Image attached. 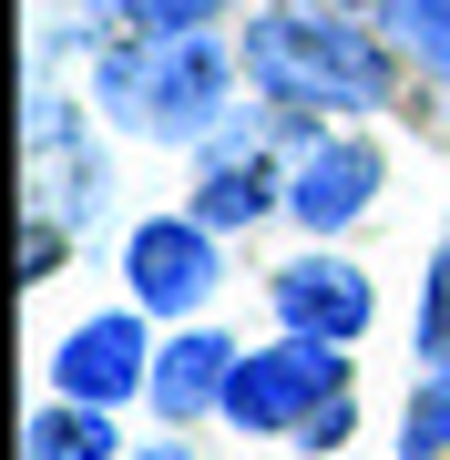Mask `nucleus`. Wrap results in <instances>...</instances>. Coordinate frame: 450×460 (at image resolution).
<instances>
[{
    "instance_id": "obj_1",
    "label": "nucleus",
    "mask_w": 450,
    "mask_h": 460,
    "mask_svg": "<svg viewBox=\"0 0 450 460\" xmlns=\"http://www.w3.org/2000/svg\"><path fill=\"white\" fill-rule=\"evenodd\" d=\"M225 83H235V51L205 41V31H123L93 72V102L113 113L123 133H154V144H184L225 113Z\"/></svg>"
},
{
    "instance_id": "obj_2",
    "label": "nucleus",
    "mask_w": 450,
    "mask_h": 460,
    "mask_svg": "<svg viewBox=\"0 0 450 460\" xmlns=\"http://www.w3.org/2000/svg\"><path fill=\"white\" fill-rule=\"evenodd\" d=\"M235 62H246V83L287 102V113H379L389 102V51L349 31V21H297V11H267L246 21V41H235Z\"/></svg>"
},
{
    "instance_id": "obj_3",
    "label": "nucleus",
    "mask_w": 450,
    "mask_h": 460,
    "mask_svg": "<svg viewBox=\"0 0 450 460\" xmlns=\"http://www.w3.org/2000/svg\"><path fill=\"white\" fill-rule=\"evenodd\" d=\"M349 389V358H338V338H297L287 328L277 348H256V358H235V378H225V420L235 429H297L317 399H338Z\"/></svg>"
},
{
    "instance_id": "obj_4",
    "label": "nucleus",
    "mask_w": 450,
    "mask_h": 460,
    "mask_svg": "<svg viewBox=\"0 0 450 460\" xmlns=\"http://www.w3.org/2000/svg\"><path fill=\"white\" fill-rule=\"evenodd\" d=\"M123 277H134L144 307H205L216 296V226L205 215H154V226H134V246H123Z\"/></svg>"
},
{
    "instance_id": "obj_5",
    "label": "nucleus",
    "mask_w": 450,
    "mask_h": 460,
    "mask_svg": "<svg viewBox=\"0 0 450 460\" xmlns=\"http://www.w3.org/2000/svg\"><path fill=\"white\" fill-rule=\"evenodd\" d=\"M368 195H379V144H317L297 174H287V215H297L307 235H338V226H358Z\"/></svg>"
},
{
    "instance_id": "obj_6",
    "label": "nucleus",
    "mask_w": 450,
    "mask_h": 460,
    "mask_svg": "<svg viewBox=\"0 0 450 460\" xmlns=\"http://www.w3.org/2000/svg\"><path fill=\"white\" fill-rule=\"evenodd\" d=\"M267 296H277V317H287L297 338H358V328H368V277H358L349 256H297V266H277Z\"/></svg>"
},
{
    "instance_id": "obj_7",
    "label": "nucleus",
    "mask_w": 450,
    "mask_h": 460,
    "mask_svg": "<svg viewBox=\"0 0 450 460\" xmlns=\"http://www.w3.org/2000/svg\"><path fill=\"white\" fill-rule=\"evenodd\" d=\"M62 399H123V389H154V368H144V328L134 317H93V328H72L62 338Z\"/></svg>"
},
{
    "instance_id": "obj_8",
    "label": "nucleus",
    "mask_w": 450,
    "mask_h": 460,
    "mask_svg": "<svg viewBox=\"0 0 450 460\" xmlns=\"http://www.w3.org/2000/svg\"><path fill=\"white\" fill-rule=\"evenodd\" d=\"M225 378H235V348L195 328V338H174V348H164V368H154V410H164V420L225 410Z\"/></svg>"
},
{
    "instance_id": "obj_9",
    "label": "nucleus",
    "mask_w": 450,
    "mask_h": 460,
    "mask_svg": "<svg viewBox=\"0 0 450 460\" xmlns=\"http://www.w3.org/2000/svg\"><path fill=\"white\" fill-rule=\"evenodd\" d=\"M267 205H287V184H277V164L256 144H225L216 164H205V184H195V215H205V226H256Z\"/></svg>"
},
{
    "instance_id": "obj_10",
    "label": "nucleus",
    "mask_w": 450,
    "mask_h": 460,
    "mask_svg": "<svg viewBox=\"0 0 450 460\" xmlns=\"http://www.w3.org/2000/svg\"><path fill=\"white\" fill-rule=\"evenodd\" d=\"M379 41L410 51L430 83H450V0H379Z\"/></svg>"
},
{
    "instance_id": "obj_11",
    "label": "nucleus",
    "mask_w": 450,
    "mask_h": 460,
    "mask_svg": "<svg viewBox=\"0 0 450 460\" xmlns=\"http://www.w3.org/2000/svg\"><path fill=\"white\" fill-rule=\"evenodd\" d=\"M31 460H113V420L93 399H62V410L31 420Z\"/></svg>"
},
{
    "instance_id": "obj_12",
    "label": "nucleus",
    "mask_w": 450,
    "mask_h": 460,
    "mask_svg": "<svg viewBox=\"0 0 450 460\" xmlns=\"http://www.w3.org/2000/svg\"><path fill=\"white\" fill-rule=\"evenodd\" d=\"M225 0H102V21H123V31H205Z\"/></svg>"
},
{
    "instance_id": "obj_13",
    "label": "nucleus",
    "mask_w": 450,
    "mask_h": 460,
    "mask_svg": "<svg viewBox=\"0 0 450 460\" xmlns=\"http://www.w3.org/2000/svg\"><path fill=\"white\" fill-rule=\"evenodd\" d=\"M419 368L450 378V246L430 256V296H419Z\"/></svg>"
},
{
    "instance_id": "obj_14",
    "label": "nucleus",
    "mask_w": 450,
    "mask_h": 460,
    "mask_svg": "<svg viewBox=\"0 0 450 460\" xmlns=\"http://www.w3.org/2000/svg\"><path fill=\"white\" fill-rule=\"evenodd\" d=\"M440 450H450V378H430L400 420V460H440Z\"/></svg>"
},
{
    "instance_id": "obj_15",
    "label": "nucleus",
    "mask_w": 450,
    "mask_h": 460,
    "mask_svg": "<svg viewBox=\"0 0 450 460\" xmlns=\"http://www.w3.org/2000/svg\"><path fill=\"white\" fill-rule=\"evenodd\" d=\"M349 429H358V399H349V389H338V399H317V410L297 420V440H307L317 460H338V440H349Z\"/></svg>"
},
{
    "instance_id": "obj_16",
    "label": "nucleus",
    "mask_w": 450,
    "mask_h": 460,
    "mask_svg": "<svg viewBox=\"0 0 450 460\" xmlns=\"http://www.w3.org/2000/svg\"><path fill=\"white\" fill-rule=\"evenodd\" d=\"M21 266H31V287L62 266V226H51V215H31V235H21Z\"/></svg>"
},
{
    "instance_id": "obj_17",
    "label": "nucleus",
    "mask_w": 450,
    "mask_h": 460,
    "mask_svg": "<svg viewBox=\"0 0 450 460\" xmlns=\"http://www.w3.org/2000/svg\"><path fill=\"white\" fill-rule=\"evenodd\" d=\"M154 460H184V450H154Z\"/></svg>"
}]
</instances>
